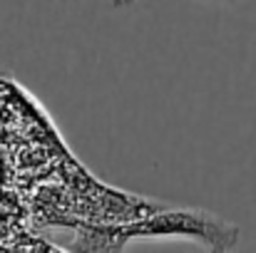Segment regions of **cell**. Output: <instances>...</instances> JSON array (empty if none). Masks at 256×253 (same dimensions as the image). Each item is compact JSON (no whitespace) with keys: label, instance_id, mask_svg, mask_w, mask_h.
<instances>
[{"label":"cell","instance_id":"6da1fadb","mask_svg":"<svg viewBox=\"0 0 256 253\" xmlns=\"http://www.w3.org/2000/svg\"><path fill=\"white\" fill-rule=\"evenodd\" d=\"M120 234L127 241L132 239H157V236H182L204 244L212 253H232L239 244V226L204 209H170L164 206L157 214L142 216L132 224H120Z\"/></svg>","mask_w":256,"mask_h":253},{"label":"cell","instance_id":"7a4b0ae2","mask_svg":"<svg viewBox=\"0 0 256 253\" xmlns=\"http://www.w3.org/2000/svg\"><path fill=\"white\" fill-rule=\"evenodd\" d=\"M132 5H134V0H112V7H117V10H127Z\"/></svg>","mask_w":256,"mask_h":253},{"label":"cell","instance_id":"3957f363","mask_svg":"<svg viewBox=\"0 0 256 253\" xmlns=\"http://www.w3.org/2000/svg\"><path fill=\"white\" fill-rule=\"evenodd\" d=\"M212 2H234V0H212Z\"/></svg>","mask_w":256,"mask_h":253}]
</instances>
